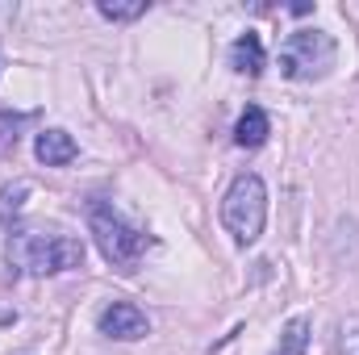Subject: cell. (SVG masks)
<instances>
[{"mask_svg": "<svg viewBox=\"0 0 359 355\" xmlns=\"http://www.w3.org/2000/svg\"><path fill=\"white\" fill-rule=\"evenodd\" d=\"M334 355H359V318H347L339 326V343H334Z\"/></svg>", "mask_w": 359, "mask_h": 355, "instance_id": "11", "label": "cell"}, {"mask_svg": "<svg viewBox=\"0 0 359 355\" xmlns=\"http://www.w3.org/2000/svg\"><path fill=\"white\" fill-rule=\"evenodd\" d=\"M96 326H100V335L121 339V343H134V339H147V335H151L147 314H142L138 305H130V301H113V305H104L100 318H96Z\"/></svg>", "mask_w": 359, "mask_h": 355, "instance_id": "5", "label": "cell"}, {"mask_svg": "<svg viewBox=\"0 0 359 355\" xmlns=\"http://www.w3.org/2000/svg\"><path fill=\"white\" fill-rule=\"evenodd\" d=\"M264 63H268V55H264L259 34H243V38H234V46H230V67H234L238 76H259Z\"/></svg>", "mask_w": 359, "mask_h": 355, "instance_id": "8", "label": "cell"}, {"mask_svg": "<svg viewBox=\"0 0 359 355\" xmlns=\"http://www.w3.org/2000/svg\"><path fill=\"white\" fill-rule=\"evenodd\" d=\"M4 260L21 276H59L84 267V243L55 230H13L4 243Z\"/></svg>", "mask_w": 359, "mask_h": 355, "instance_id": "1", "label": "cell"}, {"mask_svg": "<svg viewBox=\"0 0 359 355\" xmlns=\"http://www.w3.org/2000/svg\"><path fill=\"white\" fill-rule=\"evenodd\" d=\"M34 155H38V163H46V168H67V163H76L80 147H76V138H72L67 130H42V134L34 138Z\"/></svg>", "mask_w": 359, "mask_h": 355, "instance_id": "6", "label": "cell"}, {"mask_svg": "<svg viewBox=\"0 0 359 355\" xmlns=\"http://www.w3.org/2000/svg\"><path fill=\"white\" fill-rule=\"evenodd\" d=\"M268 134H271L268 113H264L259 105H247V109H243V117L234 121V142H238V147H247V151H255V147H264V142H268Z\"/></svg>", "mask_w": 359, "mask_h": 355, "instance_id": "7", "label": "cell"}, {"mask_svg": "<svg viewBox=\"0 0 359 355\" xmlns=\"http://www.w3.org/2000/svg\"><path fill=\"white\" fill-rule=\"evenodd\" d=\"M222 222H226V230H230V239L238 247L259 243L264 222H268V188L255 172H243L230 184V192L222 201Z\"/></svg>", "mask_w": 359, "mask_h": 355, "instance_id": "3", "label": "cell"}, {"mask_svg": "<svg viewBox=\"0 0 359 355\" xmlns=\"http://www.w3.org/2000/svg\"><path fill=\"white\" fill-rule=\"evenodd\" d=\"M88 230H92V239H96V247H100V255L113 267H121V272H134L138 260L147 255V247H151V239H147L138 226H130V222H126L113 205H104V201H92Z\"/></svg>", "mask_w": 359, "mask_h": 355, "instance_id": "2", "label": "cell"}, {"mask_svg": "<svg viewBox=\"0 0 359 355\" xmlns=\"http://www.w3.org/2000/svg\"><path fill=\"white\" fill-rule=\"evenodd\" d=\"M96 13L109 21H134L147 13V0H96Z\"/></svg>", "mask_w": 359, "mask_h": 355, "instance_id": "10", "label": "cell"}, {"mask_svg": "<svg viewBox=\"0 0 359 355\" xmlns=\"http://www.w3.org/2000/svg\"><path fill=\"white\" fill-rule=\"evenodd\" d=\"M334 55L339 46L326 29H297L280 46V72L288 80H322L334 67Z\"/></svg>", "mask_w": 359, "mask_h": 355, "instance_id": "4", "label": "cell"}, {"mask_svg": "<svg viewBox=\"0 0 359 355\" xmlns=\"http://www.w3.org/2000/svg\"><path fill=\"white\" fill-rule=\"evenodd\" d=\"M305 351H309V318H292V322L280 330L276 355H305Z\"/></svg>", "mask_w": 359, "mask_h": 355, "instance_id": "9", "label": "cell"}, {"mask_svg": "<svg viewBox=\"0 0 359 355\" xmlns=\"http://www.w3.org/2000/svg\"><path fill=\"white\" fill-rule=\"evenodd\" d=\"M25 196H29V184H25V180H21V184H13V188H4V192H0V217L17 213Z\"/></svg>", "mask_w": 359, "mask_h": 355, "instance_id": "12", "label": "cell"}]
</instances>
